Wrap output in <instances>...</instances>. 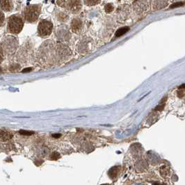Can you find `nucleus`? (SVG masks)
<instances>
[{
  "instance_id": "f03ea898",
  "label": "nucleus",
  "mask_w": 185,
  "mask_h": 185,
  "mask_svg": "<svg viewBox=\"0 0 185 185\" xmlns=\"http://www.w3.org/2000/svg\"><path fill=\"white\" fill-rule=\"evenodd\" d=\"M24 20L20 15H13L8 20L7 29L11 33L18 34L22 30Z\"/></svg>"
},
{
  "instance_id": "aec40b11",
  "label": "nucleus",
  "mask_w": 185,
  "mask_h": 185,
  "mask_svg": "<svg viewBox=\"0 0 185 185\" xmlns=\"http://www.w3.org/2000/svg\"><path fill=\"white\" fill-rule=\"evenodd\" d=\"M0 71H1V67H0Z\"/></svg>"
},
{
  "instance_id": "39448f33",
  "label": "nucleus",
  "mask_w": 185,
  "mask_h": 185,
  "mask_svg": "<svg viewBox=\"0 0 185 185\" xmlns=\"http://www.w3.org/2000/svg\"><path fill=\"white\" fill-rule=\"evenodd\" d=\"M14 8L12 0H0V9L5 12H11Z\"/></svg>"
},
{
  "instance_id": "1a4fd4ad",
  "label": "nucleus",
  "mask_w": 185,
  "mask_h": 185,
  "mask_svg": "<svg viewBox=\"0 0 185 185\" xmlns=\"http://www.w3.org/2000/svg\"><path fill=\"white\" fill-rule=\"evenodd\" d=\"M57 18L59 19V21L65 22V21H66L68 19V15L67 14L65 13H63V12H60L58 14V15H57Z\"/></svg>"
},
{
  "instance_id": "20e7f679",
  "label": "nucleus",
  "mask_w": 185,
  "mask_h": 185,
  "mask_svg": "<svg viewBox=\"0 0 185 185\" xmlns=\"http://www.w3.org/2000/svg\"><path fill=\"white\" fill-rule=\"evenodd\" d=\"M65 8L72 13H78L81 9L80 0H68L65 3Z\"/></svg>"
},
{
  "instance_id": "ddd939ff",
  "label": "nucleus",
  "mask_w": 185,
  "mask_h": 185,
  "mask_svg": "<svg viewBox=\"0 0 185 185\" xmlns=\"http://www.w3.org/2000/svg\"><path fill=\"white\" fill-rule=\"evenodd\" d=\"M60 157H61V155H60V154H59V152H54L52 154V155H51V159H52V160H56V159L60 158Z\"/></svg>"
},
{
  "instance_id": "9b49d317",
  "label": "nucleus",
  "mask_w": 185,
  "mask_h": 185,
  "mask_svg": "<svg viewBox=\"0 0 185 185\" xmlns=\"http://www.w3.org/2000/svg\"><path fill=\"white\" fill-rule=\"evenodd\" d=\"M104 9H105V11L107 13H111V11H113V5L111 4H107L105 6Z\"/></svg>"
},
{
  "instance_id": "f3484780",
  "label": "nucleus",
  "mask_w": 185,
  "mask_h": 185,
  "mask_svg": "<svg viewBox=\"0 0 185 185\" xmlns=\"http://www.w3.org/2000/svg\"><path fill=\"white\" fill-rule=\"evenodd\" d=\"M61 134H53L52 136L54 137V138H59V137H61Z\"/></svg>"
},
{
  "instance_id": "9d476101",
  "label": "nucleus",
  "mask_w": 185,
  "mask_h": 185,
  "mask_svg": "<svg viewBox=\"0 0 185 185\" xmlns=\"http://www.w3.org/2000/svg\"><path fill=\"white\" fill-rule=\"evenodd\" d=\"M99 2V0H85V3L88 6H94Z\"/></svg>"
},
{
  "instance_id": "7ed1b4c3",
  "label": "nucleus",
  "mask_w": 185,
  "mask_h": 185,
  "mask_svg": "<svg viewBox=\"0 0 185 185\" xmlns=\"http://www.w3.org/2000/svg\"><path fill=\"white\" fill-rule=\"evenodd\" d=\"M53 24L50 21L42 20L38 26V33L41 37H47L50 36L52 32Z\"/></svg>"
},
{
  "instance_id": "4468645a",
  "label": "nucleus",
  "mask_w": 185,
  "mask_h": 185,
  "mask_svg": "<svg viewBox=\"0 0 185 185\" xmlns=\"http://www.w3.org/2000/svg\"><path fill=\"white\" fill-rule=\"evenodd\" d=\"M185 4L183 2H176V3H174L170 6V9H173V8H177V7H180V6H182L183 5Z\"/></svg>"
},
{
  "instance_id": "6e6552de",
  "label": "nucleus",
  "mask_w": 185,
  "mask_h": 185,
  "mask_svg": "<svg viewBox=\"0 0 185 185\" xmlns=\"http://www.w3.org/2000/svg\"><path fill=\"white\" fill-rule=\"evenodd\" d=\"M11 137H12V134L8 131H0V139L1 140H9Z\"/></svg>"
},
{
  "instance_id": "423d86ee",
  "label": "nucleus",
  "mask_w": 185,
  "mask_h": 185,
  "mask_svg": "<svg viewBox=\"0 0 185 185\" xmlns=\"http://www.w3.org/2000/svg\"><path fill=\"white\" fill-rule=\"evenodd\" d=\"M70 27L72 32L75 33H79L81 31L82 27V22L81 20H79V18H74L71 22Z\"/></svg>"
},
{
  "instance_id": "f257e3e1",
  "label": "nucleus",
  "mask_w": 185,
  "mask_h": 185,
  "mask_svg": "<svg viewBox=\"0 0 185 185\" xmlns=\"http://www.w3.org/2000/svg\"><path fill=\"white\" fill-rule=\"evenodd\" d=\"M41 11V6L40 4L29 5L23 10V18L27 22H36L39 18Z\"/></svg>"
},
{
  "instance_id": "f8f14e48",
  "label": "nucleus",
  "mask_w": 185,
  "mask_h": 185,
  "mask_svg": "<svg viewBox=\"0 0 185 185\" xmlns=\"http://www.w3.org/2000/svg\"><path fill=\"white\" fill-rule=\"evenodd\" d=\"M4 20H5V16L4 13H3L2 10L0 9V27L2 26V24L4 22Z\"/></svg>"
},
{
  "instance_id": "2eb2a0df",
  "label": "nucleus",
  "mask_w": 185,
  "mask_h": 185,
  "mask_svg": "<svg viewBox=\"0 0 185 185\" xmlns=\"http://www.w3.org/2000/svg\"><path fill=\"white\" fill-rule=\"evenodd\" d=\"M19 132H20V134H22V135H24V136H31L32 134H33V131H27V130H20Z\"/></svg>"
},
{
  "instance_id": "a211bd4d",
  "label": "nucleus",
  "mask_w": 185,
  "mask_h": 185,
  "mask_svg": "<svg viewBox=\"0 0 185 185\" xmlns=\"http://www.w3.org/2000/svg\"><path fill=\"white\" fill-rule=\"evenodd\" d=\"M2 60H3V54H2V52L0 50V62H1Z\"/></svg>"
},
{
  "instance_id": "0eeeda50",
  "label": "nucleus",
  "mask_w": 185,
  "mask_h": 185,
  "mask_svg": "<svg viewBox=\"0 0 185 185\" xmlns=\"http://www.w3.org/2000/svg\"><path fill=\"white\" fill-rule=\"evenodd\" d=\"M130 28L128 27H124L118 29L116 32V37H120L122 35H124L125 33H126L127 32L129 31Z\"/></svg>"
},
{
  "instance_id": "dca6fc26",
  "label": "nucleus",
  "mask_w": 185,
  "mask_h": 185,
  "mask_svg": "<svg viewBox=\"0 0 185 185\" xmlns=\"http://www.w3.org/2000/svg\"><path fill=\"white\" fill-rule=\"evenodd\" d=\"M32 68H25L24 70H23L22 72H30V71H32Z\"/></svg>"
},
{
  "instance_id": "6ab92c4d",
  "label": "nucleus",
  "mask_w": 185,
  "mask_h": 185,
  "mask_svg": "<svg viewBox=\"0 0 185 185\" xmlns=\"http://www.w3.org/2000/svg\"><path fill=\"white\" fill-rule=\"evenodd\" d=\"M185 88V84H182V85H181L180 87H179V88Z\"/></svg>"
}]
</instances>
